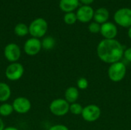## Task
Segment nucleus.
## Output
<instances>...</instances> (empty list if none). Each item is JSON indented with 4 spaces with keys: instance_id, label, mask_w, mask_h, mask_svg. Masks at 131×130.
I'll return each instance as SVG.
<instances>
[{
    "instance_id": "obj_20",
    "label": "nucleus",
    "mask_w": 131,
    "mask_h": 130,
    "mask_svg": "<svg viewBox=\"0 0 131 130\" xmlns=\"http://www.w3.org/2000/svg\"><path fill=\"white\" fill-rule=\"evenodd\" d=\"M83 107L81 103H73L70 104V109L69 112L72 113L73 115H81L82 111H83Z\"/></svg>"
},
{
    "instance_id": "obj_27",
    "label": "nucleus",
    "mask_w": 131,
    "mask_h": 130,
    "mask_svg": "<svg viewBox=\"0 0 131 130\" xmlns=\"http://www.w3.org/2000/svg\"><path fill=\"white\" fill-rule=\"evenodd\" d=\"M3 130H19L17 127H15V126H7V127H5V129Z\"/></svg>"
},
{
    "instance_id": "obj_24",
    "label": "nucleus",
    "mask_w": 131,
    "mask_h": 130,
    "mask_svg": "<svg viewBox=\"0 0 131 130\" xmlns=\"http://www.w3.org/2000/svg\"><path fill=\"white\" fill-rule=\"evenodd\" d=\"M48 130H69L68 127L63 124H55L51 126Z\"/></svg>"
},
{
    "instance_id": "obj_5",
    "label": "nucleus",
    "mask_w": 131,
    "mask_h": 130,
    "mask_svg": "<svg viewBox=\"0 0 131 130\" xmlns=\"http://www.w3.org/2000/svg\"><path fill=\"white\" fill-rule=\"evenodd\" d=\"M24 66L18 62L10 63L5 71L6 78L11 81H17L20 80L24 75Z\"/></svg>"
},
{
    "instance_id": "obj_28",
    "label": "nucleus",
    "mask_w": 131,
    "mask_h": 130,
    "mask_svg": "<svg viewBox=\"0 0 131 130\" xmlns=\"http://www.w3.org/2000/svg\"><path fill=\"white\" fill-rule=\"evenodd\" d=\"M4 129H5V124H4L3 120L0 117V130H3Z\"/></svg>"
},
{
    "instance_id": "obj_18",
    "label": "nucleus",
    "mask_w": 131,
    "mask_h": 130,
    "mask_svg": "<svg viewBox=\"0 0 131 130\" xmlns=\"http://www.w3.org/2000/svg\"><path fill=\"white\" fill-rule=\"evenodd\" d=\"M15 34L18 37H24L29 34L28 26H27L24 23H18L15 25L14 28Z\"/></svg>"
},
{
    "instance_id": "obj_3",
    "label": "nucleus",
    "mask_w": 131,
    "mask_h": 130,
    "mask_svg": "<svg viewBox=\"0 0 131 130\" xmlns=\"http://www.w3.org/2000/svg\"><path fill=\"white\" fill-rule=\"evenodd\" d=\"M48 28V22L46 21L45 19L42 18H38L35 20H33L30 25L28 26V30H29V34L32 38H43Z\"/></svg>"
},
{
    "instance_id": "obj_15",
    "label": "nucleus",
    "mask_w": 131,
    "mask_h": 130,
    "mask_svg": "<svg viewBox=\"0 0 131 130\" xmlns=\"http://www.w3.org/2000/svg\"><path fill=\"white\" fill-rule=\"evenodd\" d=\"M79 98V90L76 87H69L64 92V99L71 104L76 103Z\"/></svg>"
},
{
    "instance_id": "obj_16",
    "label": "nucleus",
    "mask_w": 131,
    "mask_h": 130,
    "mask_svg": "<svg viewBox=\"0 0 131 130\" xmlns=\"http://www.w3.org/2000/svg\"><path fill=\"white\" fill-rule=\"evenodd\" d=\"M12 90L8 84L4 82H0V102L6 103L11 97Z\"/></svg>"
},
{
    "instance_id": "obj_12",
    "label": "nucleus",
    "mask_w": 131,
    "mask_h": 130,
    "mask_svg": "<svg viewBox=\"0 0 131 130\" xmlns=\"http://www.w3.org/2000/svg\"><path fill=\"white\" fill-rule=\"evenodd\" d=\"M100 33L103 36L104 39H115L118 33V29L115 24L107 21L101 25Z\"/></svg>"
},
{
    "instance_id": "obj_17",
    "label": "nucleus",
    "mask_w": 131,
    "mask_h": 130,
    "mask_svg": "<svg viewBox=\"0 0 131 130\" xmlns=\"http://www.w3.org/2000/svg\"><path fill=\"white\" fill-rule=\"evenodd\" d=\"M41 41V47L45 51H51L55 46V39L51 36L45 37Z\"/></svg>"
},
{
    "instance_id": "obj_9",
    "label": "nucleus",
    "mask_w": 131,
    "mask_h": 130,
    "mask_svg": "<svg viewBox=\"0 0 131 130\" xmlns=\"http://www.w3.org/2000/svg\"><path fill=\"white\" fill-rule=\"evenodd\" d=\"M12 107L14 112L18 114H25L28 113L31 108V101L25 97H16L12 102Z\"/></svg>"
},
{
    "instance_id": "obj_19",
    "label": "nucleus",
    "mask_w": 131,
    "mask_h": 130,
    "mask_svg": "<svg viewBox=\"0 0 131 130\" xmlns=\"http://www.w3.org/2000/svg\"><path fill=\"white\" fill-rule=\"evenodd\" d=\"M14 112L12 104L8 103H2L0 105V116H8Z\"/></svg>"
},
{
    "instance_id": "obj_2",
    "label": "nucleus",
    "mask_w": 131,
    "mask_h": 130,
    "mask_svg": "<svg viewBox=\"0 0 131 130\" xmlns=\"http://www.w3.org/2000/svg\"><path fill=\"white\" fill-rule=\"evenodd\" d=\"M127 74V67L122 61H118L110 64L107 70V75L109 79L114 83H119L122 81Z\"/></svg>"
},
{
    "instance_id": "obj_11",
    "label": "nucleus",
    "mask_w": 131,
    "mask_h": 130,
    "mask_svg": "<svg viewBox=\"0 0 131 130\" xmlns=\"http://www.w3.org/2000/svg\"><path fill=\"white\" fill-rule=\"evenodd\" d=\"M94 15V10L91 5H81L77 10L76 15L78 21L82 23H88L91 21Z\"/></svg>"
},
{
    "instance_id": "obj_25",
    "label": "nucleus",
    "mask_w": 131,
    "mask_h": 130,
    "mask_svg": "<svg viewBox=\"0 0 131 130\" xmlns=\"http://www.w3.org/2000/svg\"><path fill=\"white\" fill-rule=\"evenodd\" d=\"M124 57L125 58V60L131 63V47L130 48H127L124 50Z\"/></svg>"
},
{
    "instance_id": "obj_22",
    "label": "nucleus",
    "mask_w": 131,
    "mask_h": 130,
    "mask_svg": "<svg viewBox=\"0 0 131 130\" xmlns=\"http://www.w3.org/2000/svg\"><path fill=\"white\" fill-rule=\"evenodd\" d=\"M88 86H89L88 80L85 77H80L77 80V87L78 90H84L88 89Z\"/></svg>"
},
{
    "instance_id": "obj_13",
    "label": "nucleus",
    "mask_w": 131,
    "mask_h": 130,
    "mask_svg": "<svg viewBox=\"0 0 131 130\" xmlns=\"http://www.w3.org/2000/svg\"><path fill=\"white\" fill-rule=\"evenodd\" d=\"M109 16H110V13L108 11V10L106 8H99L97 10L94 11V21L100 24V25H103L105 22H107L109 19Z\"/></svg>"
},
{
    "instance_id": "obj_4",
    "label": "nucleus",
    "mask_w": 131,
    "mask_h": 130,
    "mask_svg": "<svg viewBox=\"0 0 131 130\" xmlns=\"http://www.w3.org/2000/svg\"><path fill=\"white\" fill-rule=\"evenodd\" d=\"M70 103L64 98H57L49 105L50 112L56 116H64L69 113Z\"/></svg>"
},
{
    "instance_id": "obj_21",
    "label": "nucleus",
    "mask_w": 131,
    "mask_h": 130,
    "mask_svg": "<svg viewBox=\"0 0 131 130\" xmlns=\"http://www.w3.org/2000/svg\"><path fill=\"white\" fill-rule=\"evenodd\" d=\"M77 21H78V18H77L76 13H74V12L65 13V15L64 16V21L67 25H74L76 23Z\"/></svg>"
},
{
    "instance_id": "obj_8",
    "label": "nucleus",
    "mask_w": 131,
    "mask_h": 130,
    "mask_svg": "<svg viewBox=\"0 0 131 130\" xmlns=\"http://www.w3.org/2000/svg\"><path fill=\"white\" fill-rule=\"evenodd\" d=\"M4 57L10 63L18 62L21 55L19 46L15 43H9L4 48Z\"/></svg>"
},
{
    "instance_id": "obj_6",
    "label": "nucleus",
    "mask_w": 131,
    "mask_h": 130,
    "mask_svg": "<svg viewBox=\"0 0 131 130\" xmlns=\"http://www.w3.org/2000/svg\"><path fill=\"white\" fill-rule=\"evenodd\" d=\"M114 19L119 26L129 28L131 27V8H121L117 9L114 13Z\"/></svg>"
},
{
    "instance_id": "obj_29",
    "label": "nucleus",
    "mask_w": 131,
    "mask_h": 130,
    "mask_svg": "<svg viewBox=\"0 0 131 130\" xmlns=\"http://www.w3.org/2000/svg\"><path fill=\"white\" fill-rule=\"evenodd\" d=\"M127 35L129 37V38L131 40V27H130L128 28V31H127Z\"/></svg>"
},
{
    "instance_id": "obj_23",
    "label": "nucleus",
    "mask_w": 131,
    "mask_h": 130,
    "mask_svg": "<svg viewBox=\"0 0 131 130\" xmlns=\"http://www.w3.org/2000/svg\"><path fill=\"white\" fill-rule=\"evenodd\" d=\"M101 25L95 21H93V22H91L90 25H88V30L92 34H97V33H100L101 31Z\"/></svg>"
},
{
    "instance_id": "obj_7",
    "label": "nucleus",
    "mask_w": 131,
    "mask_h": 130,
    "mask_svg": "<svg viewBox=\"0 0 131 130\" xmlns=\"http://www.w3.org/2000/svg\"><path fill=\"white\" fill-rule=\"evenodd\" d=\"M101 116V110L96 104H89L83 108L81 116L83 120L88 123H93L100 119Z\"/></svg>"
},
{
    "instance_id": "obj_10",
    "label": "nucleus",
    "mask_w": 131,
    "mask_h": 130,
    "mask_svg": "<svg viewBox=\"0 0 131 130\" xmlns=\"http://www.w3.org/2000/svg\"><path fill=\"white\" fill-rule=\"evenodd\" d=\"M24 51L28 56H35L37 55L41 50L42 49L41 47V41L38 38H30L24 44Z\"/></svg>"
},
{
    "instance_id": "obj_26",
    "label": "nucleus",
    "mask_w": 131,
    "mask_h": 130,
    "mask_svg": "<svg viewBox=\"0 0 131 130\" xmlns=\"http://www.w3.org/2000/svg\"><path fill=\"white\" fill-rule=\"evenodd\" d=\"M79 2L82 3L83 5H90L94 2V0H79Z\"/></svg>"
},
{
    "instance_id": "obj_14",
    "label": "nucleus",
    "mask_w": 131,
    "mask_h": 130,
    "mask_svg": "<svg viewBox=\"0 0 131 130\" xmlns=\"http://www.w3.org/2000/svg\"><path fill=\"white\" fill-rule=\"evenodd\" d=\"M79 4V0H60L59 7L61 10L65 13L74 12V11L78 8Z\"/></svg>"
},
{
    "instance_id": "obj_1",
    "label": "nucleus",
    "mask_w": 131,
    "mask_h": 130,
    "mask_svg": "<svg viewBox=\"0 0 131 130\" xmlns=\"http://www.w3.org/2000/svg\"><path fill=\"white\" fill-rule=\"evenodd\" d=\"M124 45L117 39H103L97 47L98 58L105 64H112L124 57Z\"/></svg>"
}]
</instances>
